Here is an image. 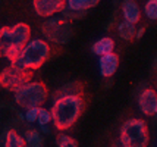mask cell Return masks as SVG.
<instances>
[{
    "label": "cell",
    "instance_id": "cell-3",
    "mask_svg": "<svg viewBox=\"0 0 157 147\" xmlns=\"http://www.w3.org/2000/svg\"><path fill=\"white\" fill-rule=\"evenodd\" d=\"M50 44L47 40L43 38H33L25 44V47L21 50L19 56L15 59L10 65L21 71H33L41 68L50 57Z\"/></svg>",
    "mask_w": 157,
    "mask_h": 147
},
{
    "label": "cell",
    "instance_id": "cell-21",
    "mask_svg": "<svg viewBox=\"0 0 157 147\" xmlns=\"http://www.w3.org/2000/svg\"><path fill=\"white\" fill-rule=\"evenodd\" d=\"M38 112H40V107H31V109H27V112L24 115V118L27 122L33 124V122H37L38 119Z\"/></svg>",
    "mask_w": 157,
    "mask_h": 147
},
{
    "label": "cell",
    "instance_id": "cell-20",
    "mask_svg": "<svg viewBox=\"0 0 157 147\" xmlns=\"http://www.w3.org/2000/svg\"><path fill=\"white\" fill-rule=\"evenodd\" d=\"M56 143H57L59 147H78L76 141L72 137L66 135V134H59L56 137Z\"/></svg>",
    "mask_w": 157,
    "mask_h": 147
},
{
    "label": "cell",
    "instance_id": "cell-5",
    "mask_svg": "<svg viewBox=\"0 0 157 147\" xmlns=\"http://www.w3.org/2000/svg\"><path fill=\"white\" fill-rule=\"evenodd\" d=\"M48 97L47 87L40 81H29L27 84L15 90L16 105L24 107L25 110L31 107H41Z\"/></svg>",
    "mask_w": 157,
    "mask_h": 147
},
{
    "label": "cell",
    "instance_id": "cell-15",
    "mask_svg": "<svg viewBox=\"0 0 157 147\" xmlns=\"http://www.w3.org/2000/svg\"><path fill=\"white\" fill-rule=\"evenodd\" d=\"M27 146V141L24 137H21L19 134L10 130L7 131L6 138H5V147H25Z\"/></svg>",
    "mask_w": 157,
    "mask_h": 147
},
{
    "label": "cell",
    "instance_id": "cell-10",
    "mask_svg": "<svg viewBox=\"0 0 157 147\" xmlns=\"http://www.w3.org/2000/svg\"><path fill=\"white\" fill-rule=\"evenodd\" d=\"M117 66H119V56L115 52L98 57V69H100L101 77L104 78L113 77L115 72L117 71Z\"/></svg>",
    "mask_w": 157,
    "mask_h": 147
},
{
    "label": "cell",
    "instance_id": "cell-14",
    "mask_svg": "<svg viewBox=\"0 0 157 147\" xmlns=\"http://www.w3.org/2000/svg\"><path fill=\"white\" fill-rule=\"evenodd\" d=\"M117 34H119V37H121L122 40H125V41L134 40L135 35H137L135 24H131V22H128V21L119 22V25H117Z\"/></svg>",
    "mask_w": 157,
    "mask_h": 147
},
{
    "label": "cell",
    "instance_id": "cell-11",
    "mask_svg": "<svg viewBox=\"0 0 157 147\" xmlns=\"http://www.w3.org/2000/svg\"><path fill=\"white\" fill-rule=\"evenodd\" d=\"M123 21H128L131 24H138L141 19V9L138 6L137 0H123L121 5Z\"/></svg>",
    "mask_w": 157,
    "mask_h": 147
},
{
    "label": "cell",
    "instance_id": "cell-4",
    "mask_svg": "<svg viewBox=\"0 0 157 147\" xmlns=\"http://www.w3.org/2000/svg\"><path fill=\"white\" fill-rule=\"evenodd\" d=\"M121 146L122 147H147L148 146V128L144 119L131 118L121 126Z\"/></svg>",
    "mask_w": 157,
    "mask_h": 147
},
{
    "label": "cell",
    "instance_id": "cell-18",
    "mask_svg": "<svg viewBox=\"0 0 157 147\" xmlns=\"http://www.w3.org/2000/svg\"><path fill=\"white\" fill-rule=\"evenodd\" d=\"M144 15L150 21H157V0H147L144 5Z\"/></svg>",
    "mask_w": 157,
    "mask_h": 147
},
{
    "label": "cell",
    "instance_id": "cell-19",
    "mask_svg": "<svg viewBox=\"0 0 157 147\" xmlns=\"http://www.w3.org/2000/svg\"><path fill=\"white\" fill-rule=\"evenodd\" d=\"M38 125L44 126L48 125L50 122H53V116H52V110H47L44 107H40V112H38V119H37Z\"/></svg>",
    "mask_w": 157,
    "mask_h": 147
},
{
    "label": "cell",
    "instance_id": "cell-8",
    "mask_svg": "<svg viewBox=\"0 0 157 147\" xmlns=\"http://www.w3.org/2000/svg\"><path fill=\"white\" fill-rule=\"evenodd\" d=\"M33 6L38 16L52 18L53 15L63 12L68 7V3H66V0H34Z\"/></svg>",
    "mask_w": 157,
    "mask_h": 147
},
{
    "label": "cell",
    "instance_id": "cell-12",
    "mask_svg": "<svg viewBox=\"0 0 157 147\" xmlns=\"http://www.w3.org/2000/svg\"><path fill=\"white\" fill-rule=\"evenodd\" d=\"M93 53L97 55V56H104V55H109V53H113L115 50V41L113 38L110 37H103L100 40H97L94 44H93Z\"/></svg>",
    "mask_w": 157,
    "mask_h": 147
},
{
    "label": "cell",
    "instance_id": "cell-2",
    "mask_svg": "<svg viewBox=\"0 0 157 147\" xmlns=\"http://www.w3.org/2000/svg\"><path fill=\"white\" fill-rule=\"evenodd\" d=\"M29 40H31V28L24 22H18L12 27H2L0 57H6L10 62H13Z\"/></svg>",
    "mask_w": 157,
    "mask_h": 147
},
{
    "label": "cell",
    "instance_id": "cell-7",
    "mask_svg": "<svg viewBox=\"0 0 157 147\" xmlns=\"http://www.w3.org/2000/svg\"><path fill=\"white\" fill-rule=\"evenodd\" d=\"M33 77V72L29 71H21L18 68H13L12 65L7 66L0 72V85L9 88V90H16L22 87L24 84L29 83V79Z\"/></svg>",
    "mask_w": 157,
    "mask_h": 147
},
{
    "label": "cell",
    "instance_id": "cell-6",
    "mask_svg": "<svg viewBox=\"0 0 157 147\" xmlns=\"http://www.w3.org/2000/svg\"><path fill=\"white\" fill-rule=\"evenodd\" d=\"M41 33L48 43L66 44L72 37V25L65 18L52 16L41 24Z\"/></svg>",
    "mask_w": 157,
    "mask_h": 147
},
{
    "label": "cell",
    "instance_id": "cell-1",
    "mask_svg": "<svg viewBox=\"0 0 157 147\" xmlns=\"http://www.w3.org/2000/svg\"><path fill=\"white\" fill-rule=\"evenodd\" d=\"M84 107H85V102L82 94L56 97L55 103L50 109L53 116V125L59 131H65L71 128L81 116Z\"/></svg>",
    "mask_w": 157,
    "mask_h": 147
},
{
    "label": "cell",
    "instance_id": "cell-17",
    "mask_svg": "<svg viewBox=\"0 0 157 147\" xmlns=\"http://www.w3.org/2000/svg\"><path fill=\"white\" fill-rule=\"evenodd\" d=\"M25 141H27L28 147H41L43 146V138L38 134L37 130H29L25 134Z\"/></svg>",
    "mask_w": 157,
    "mask_h": 147
},
{
    "label": "cell",
    "instance_id": "cell-13",
    "mask_svg": "<svg viewBox=\"0 0 157 147\" xmlns=\"http://www.w3.org/2000/svg\"><path fill=\"white\" fill-rule=\"evenodd\" d=\"M100 0H66L68 3V9L74 10L76 14H82L88 9H93L94 6H97Z\"/></svg>",
    "mask_w": 157,
    "mask_h": 147
},
{
    "label": "cell",
    "instance_id": "cell-23",
    "mask_svg": "<svg viewBox=\"0 0 157 147\" xmlns=\"http://www.w3.org/2000/svg\"><path fill=\"white\" fill-rule=\"evenodd\" d=\"M41 131H43L44 134H48V133H50V130H48V126H47V125L41 126Z\"/></svg>",
    "mask_w": 157,
    "mask_h": 147
},
{
    "label": "cell",
    "instance_id": "cell-22",
    "mask_svg": "<svg viewBox=\"0 0 157 147\" xmlns=\"http://www.w3.org/2000/svg\"><path fill=\"white\" fill-rule=\"evenodd\" d=\"M144 33H145V28H144V27L138 28V29H137V35H135V38H141V37L144 35Z\"/></svg>",
    "mask_w": 157,
    "mask_h": 147
},
{
    "label": "cell",
    "instance_id": "cell-16",
    "mask_svg": "<svg viewBox=\"0 0 157 147\" xmlns=\"http://www.w3.org/2000/svg\"><path fill=\"white\" fill-rule=\"evenodd\" d=\"M74 94H82V84L81 83H69L63 85L62 88L56 91V97L62 96H74Z\"/></svg>",
    "mask_w": 157,
    "mask_h": 147
},
{
    "label": "cell",
    "instance_id": "cell-9",
    "mask_svg": "<svg viewBox=\"0 0 157 147\" xmlns=\"http://www.w3.org/2000/svg\"><path fill=\"white\" fill-rule=\"evenodd\" d=\"M138 107L140 110L147 115L153 116L157 113V93L153 88H145L138 96Z\"/></svg>",
    "mask_w": 157,
    "mask_h": 147
}]
</instances>
